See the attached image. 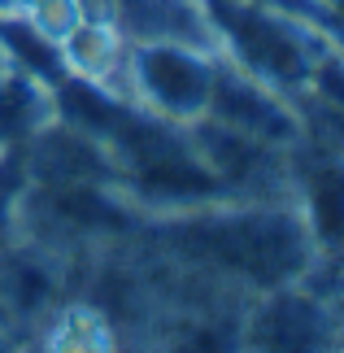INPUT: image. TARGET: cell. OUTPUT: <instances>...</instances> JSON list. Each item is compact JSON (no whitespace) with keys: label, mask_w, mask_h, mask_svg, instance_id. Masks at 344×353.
I'll use <instances>...</instances> for the list:
<instances>
[{"label":"cell","mask_w":344,"mask_h":353,"mask_svg":"<svg viewBox=\"0 0 344 353\" xmlns=\"http://www.w3.org/2000/svg\"><path fill=\"white\" fill-rule=\"evenodd\" d=\"M166 249L183 262L231 275L253 288H283L301 283L318 262V240L301 210L274 205V201H214L201 210L166 214Z\"/></svg>","instance_id":"cell-1"},{"label":"cell","mask_w":344,"mask_h":353,"mask_svg":"<svg viewBox=\"0 0 344 353\" xmlns=\"http://www.w3.org/2000/svg\"><path fill=\"white\" fill-rule=\"evenodd\" d=\"M214 31V48L227 65L292 101L296 92L314 97V79L336 57V39L318 22L274 0H201Z\"/></svg>","instance_id":"cell-2"},{"label":"cell","mask_w":344,"mask_h":353,"mask_svg":"<svg viewBox=\"0 0 344 353\" xmlns=\"http://www.w3.org/2000/svg\"><path fill=\"white\" fill-rule=\"evenodd\" d=\"M214 79H218L214 48H192L174 44V39H127L118 92L140 114L161 118L170 127H188L210 110Z\"/></svg>","instance_id":"cell-3"},{"label":"cell","mask_w":344,"mask_h":353,"mask_svg":"<svg viewBox=\"0 0 344 353\" xmlns=\"http://www.w3.org/2000/svg\"><path fill=\"white\" fill-rule=\"evenodd\" d=\"M244 341L257 349H279V353H310V349H332L336 345V310L332 296L314 292L310 283H283L266 288L257 305L244 319Z\"/></svg>","instance_id":"cell-4"},{"label":"cell","mask_w":344,"mask_h":353,"mask_svg":"<svg viewBox=\"0 0 344 353\" xmlns=\"http://www.w3.org/2000/svg\"><path fill=\"white\" fill-rule=\"evenodd\" d=\"M205 118L223 122V127L240 131V135H253L261 144H274V148H283V153L305 140V122L292 110V101L279 97V92L266 88V83H257V79L240 74L236 65H227L223 57H218V79H214Z\"/></svg>","instance_id":"cell-5"},{"label":"cell","mask_w":344,"mask_h":353,"mask_svg":"<svg viewBox=\"0 0 344 353\" xmlns=\"http://www.w3.org/2000/svg\"><path fill=\"white\" fill-rule=\"evenodd\" d=\"M114 5L122 39H174L192 48H214V31L201 0H114Z\"/></svg>","instance_id":"cell-6"},{"label":"cell","mask_w":344,"mask_h":353,"mask_svg":"<svg viewBox=\"0 0 344 353\" xmlns=\"http://www.w3.org/2000/svg\"><path fill=\"white\" fill-rule=\"evenodd\" d=\"M48 118H52L48 88L39 83V79L9 65V70L0 74V157L18 153V148L31 140V131L44 127Z\"/></svg>","instance_id":"cell-7"},{"label":"cell","mask_w":344,"mask_h":353,"mask_svg":"<svg viewBox=\"0 0 344 353\" xmlns=\"http://www.w3.org/2000/svg\"><path fill=\"white\" fill-rule=\"evenodd\" d=\"M57 48H61L65 74L96 79V83H109V88L118 92V70H122V52H127V39H122L118 26L79 22Z\"/></svg>","instance_id":"cell-8"},{"label":"cell","mask_w":344,"mask_h":353,"mask_svg":"<svg viewBox=\"0 0 344 353\" xmlns=\"http://www.w3.org/2000/svg\"><path fill=\"white\" fill-rule=\"evenodd\" d=\"M22 18L31 22L35 31H44L48 39H57V44L74 31L79 22H83V18H79V0H35Z\"/></svg>","instance_id":"cell-9"},{"label":"cell","mask_w":344,"mask_h":353,"mask_svg":"<svg viewBox=\"0 0 344 353\" xmlns=\"http://www.w3.org/2000/svg\"><path fill=\"white\" fill-rule=\"evenodd\" d=\"M274 5H283V9H296V13H305V9H314L318 0H274Z\"/></svg>","instance_id":"cell-10"},{"label":"cell","mask_w":344,"mask_h":353,"mask_svg":"<svg viewBox=\"0 0 344 353\" xmlns=\"http://www.w3.org/2000/svg\"><path fill=\"white\" fill-rule=\"evenodd\" d=\"M9 70V57H5V48H0V74H5Z\"/></svg>","instance_id":"cell-11"},{"label":"cell","mask_w":344,"mask_h":353,"mask_svg":"<svg viewBox=\"0 0 344 353\" xmlns=\"http://www.w3.org/2000/svg\"><path fill=\"white\" fill-rule=\"evenodd\" d=\"M0 349H5V327H0Z\"/></svg>","instance_id":"cell-12"}]
</instances>
